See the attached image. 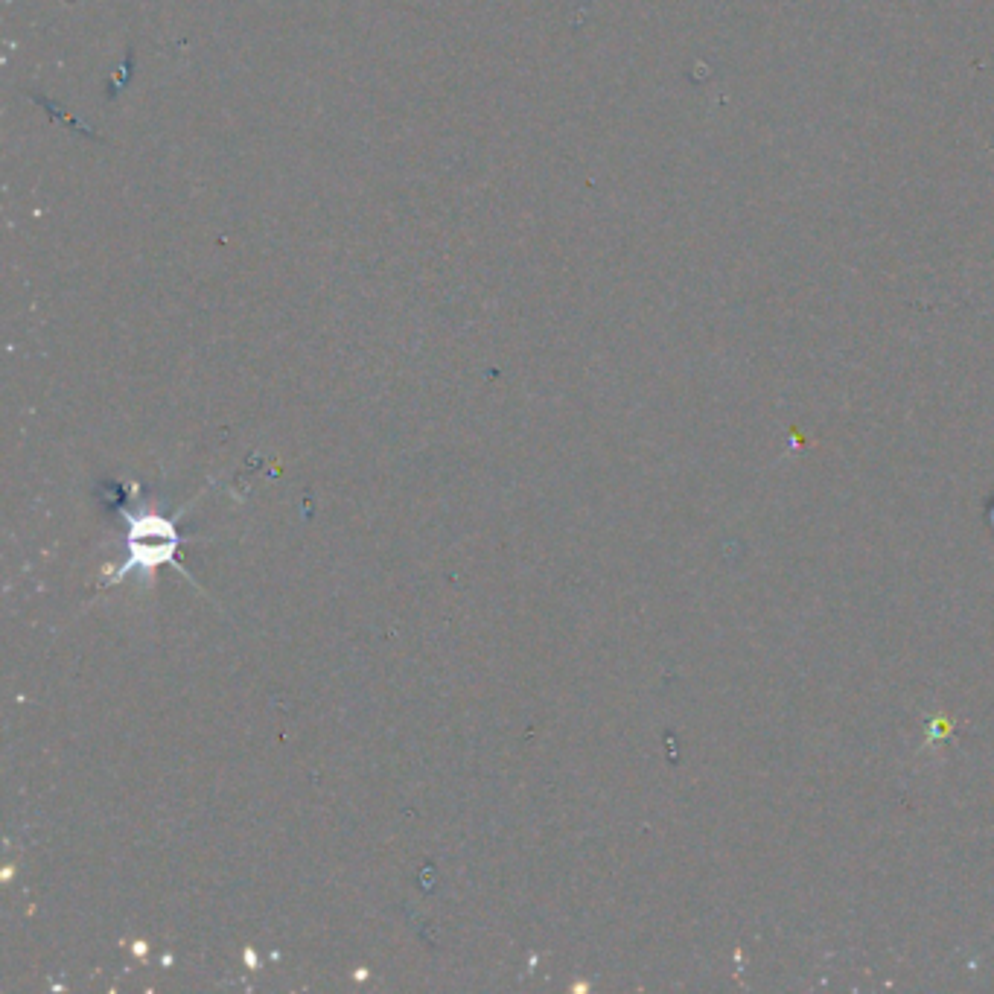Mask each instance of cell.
<instances>
[{
  "instance_id": "cell-1",
  "label": "cell",
  "mask_w": 994,
  "mask_h": 994,
  "mask_svg": "<svg viewBox=\"0 0 994 994\" xmlns=\"http://www.w3.org/2000/svg\"><path fill=\"white\" fill-rule=\"evenodd\" d=\"M132 522V557L129 563L120 569V575H114L117 581L126 578V572L132 566H143V569H152L158 563H172L175 557V531H172L170 522L164 519H138V516H129Z\"/></svg>"
}]
</instances>
